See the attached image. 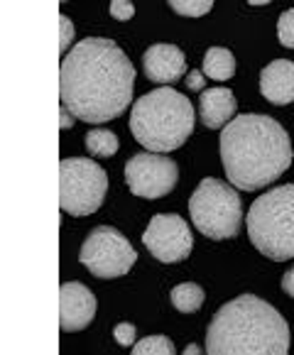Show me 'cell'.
<instances>
[{"instance_id":"obj_1","label":"cell","mask_w":294,"mask_h":355,"mask_svg":"<svg viewBox=\"0 0 294 355\" xmlns=\"http://www.w3.org/2000/svg\"><path fill=\"white\" fill-rule=\"evenodd\" d=\"M135 67L113 40L86 37L74 44L59 69L62 105L76 121L108 123L132 101Z\"/></svg>"},{"instance_id":"obj_2","label":"cell","mask_w":294,"mask_h":355,"mask_svg":"<svg viewBox=\"0 0 294 355\" xmlns=\"http://www.w3.org/2000/svg\"><path fill=\"white\" fill-rule=\"evenodd\" d=\"M220 159L228 182L255 191L279 179L292 164V142L275 118L241 113L220 130Z\"/></svg>"},{"instance_id":"obj_3","label":"cell","mask_w":294,"mask_h":355,"mask_svg":"<svg viewBox=\"0 0 294 355\" xmlns=\"http://www.w3.org/2000/svg\"><path fill=\"white\" fill-rule=\"evenodd\" d=\"M289 329L282 313L255 294L223 304L206 331L209 355H287Z\"/></svg>"},{"instance_id":"obj_4","label":"cell","mask_w":294,"mask_h":355,"mask_svg":"<svg viewBox=\"0 0 294 355\" xmlns=\"http://www.w3.org/2000/svg\"><path fill=\"white\" fill-rule=\"evenodd\" d=\"M194 105L179 91L162 86L135 101L130 132L150 152H172L194 132Z\"/></svg>"},{"instance_id":"obj_5","label":"cell","mask_w":294,"mask_h":355,"mask_svg":"<svg viewBox=\"0 0 294 355\" xmlns=\"http://www.w3.org/2000/svg\"><path fill=\"white\" fill-rule=\"evenodd\" d=\"M250 243L275 262L294 257V184L275 187L248 211Z\"/></svg>"},{"instance_id":"obj_6","label":"cell","mask_w":294,"mask_h":355,"mask_svg":"<svg viewBox=\"0 0 294 355\" xmlns=\"http://www.w3.org/2000/svg\"><path fill=\"white\" fill-rule=\"evenodd\" d=\"M189 214L196 230L211 241H228L241 230L243 206L241 196L233 187L214 177L201 179L189 199Z\"/></svg>"},{"instance_id":"obj_7","label":"cell","mask_w":294,"mask_h":355,"mask_svg":"<svg viewBox=\"0 0 294 355\" xmlns=\"http://www.w3.org/2000/svg\"><path fill=\"white\" fill-rule=\"evenodd\" d=\"M108 174L94 159L67 157L59 162V206L71 216H91L103 206Z\"/></svg>"},{"instance_id":"obj_8","label":"cell","mask_w":294,"mask_h":355,"mask_svg":"<svg viewBox=\"0 0 294 355\" xmlns=\"http://www.w3.org/2000/svg\"><path fill=\"white\" fill-rule=\"evenodd\" d=\"M79 260L86 270L98 279L126 277L135 265L137 252L118 228L98 225L89 233L79 252Z\"/></svg>"},{"instance_id":"obj_9","label":"cell","mask_w":294,"mask_h":355,"mask_svg":"<svg viewBox=\"0 0 294 355\" xmlns=\"http://www.w3.org/2000/svg\"><path fill=\"white\" fill-rule=\"evenodd\" d=\"M126 182L130 191L140 199H162L177 187L179 167L174 159L157 155V152H140L128 159Z\"/></svg>"},{"instance_id":"obj_10","label":"cell","mask_w":294,"mask_h":355,"mask_svg":"<svg viewBox=\"0 0 294 355\" xmlns=\"http://www.w3.org/2000/svg\"><path fill=\"white\" fill-rule=\"evenodd\" d=\"M142 243L159 262H182L189 257L194 238L187 220L179 214H157L142 233Z\"/></svg>"},{"instance_id":"obj_11","label":"cell","mask_w":294,"mask_h":355,"mask_svg":"<svg viewBox=\"0 0 294 355\" xmlns=\"http://www.w3.org/2000/svg\"><path fill=\"white\" fill-rule=\"evenodd\" d=\"M96 297L86 284L64 282L59 287V326L62 331H81L94 321Z\"/></svg>"},{"instance_id":"obj_12","label":"cell","mask_w":294,"mask_h":355,"mask_svg":"<svg viewBox=\"0 0 294 355\" xmlns=\"http://www.w3.org/2000/svg\"><path fill=\"white\" fill-rule=\"evenodd\" d=\"M142 69L155 84H172L187 73V57L177 44H153L142 57Z\"/></svg>"},{"instance_id":"obj_13","label":"cell","mask_w":294,"mask_h":355,"mask_svg":"<svg viewBox=\"0 0 294 355\" xmlns=\"http://www.w3.org/2000/svg\"><path fill=\"white\" fill-rule=\"evenodd\" d=\"M260 94L275 105H287L294 101V62L275 59L260 71Z\"/></svg>"},{"instance_id":"obj_14","label":"cell","mask_w":294,"mask_h":355,"mask_svg":"<svg viewBox=\"0 0 294 355\" xmlns=\"http://www.w3.org/2000/svg\"><path fill=\"white\" fill-rule=\"evenodd\" d=\"M236 115V96L231 89H206L199 98V118L209 130H223Z\"/></svg>"},{"instance_id":"obj_15","label":"cell","mask_w":294,"mask_h":355,"mask_svg":"<svg viewBox=\"0 0 294 355\" xmlns=\"http://www.w3.org/2000/svg\"><path fill=\"white\" fill-rule=\"evenodd\" d=\"M236 73V57L226 47H211L204 57V76L214 81H228Z\"/></svg>"},{"instance_id":"obj_16","label":"cell","mask_w":294,"mask_h":355,"mask_svg":"<svg viewBox=\"0 0 294 355\" xmlns=\"http://www.w3.org/2000/svg\"><path fill=\"white\" fill-rule=\"evenodd\" d=\"M204 289L194 282H184V284H177L172 289V306L182 313H194L204 306Z\"/></svg>"},{"instance_id":"obj_17","label":"cell","mask_w":294,"mask_h":355,"mask_svg":"<svg viewBox=\"0 0 294 355\" xmlns=\"http://www.w3.org/2000/svg\"><path fill=\"white\" fill-rule=\"evenodd\" d=\"M118 147H121V140H118L116 132L103 130V128L86 132V150L94 157H113Z\"/></svg>"},{"instance_id":"obj_18","label":"cell","mask_w":294,"mask_h":355,"mask_svg":"<svg viewBox=\"0 0 294 355\" xmlns=\"http://www.w3.org/2000/svg\"><path fill=\"white\" fill-rule=\"evenodd\" d=\"M174 343L167 338V336H147V338L137 340L135 345H132V353L135 355H172L174 353Z\"/></svg>"},{"instance_id":"obj_19","label":"cell","mask_w":294,"mask_h":355,"mask_svg":"<svg viewBox=\"0 0 294 355\" xmlns=\"http://www.w3.org/2000/svg\"><path fill=\"white\" fill-rule=\"evenodd\" d=\"M169 8H172L177 15L201 17V15H206V12H211L214 3H211V0H172V3H169Z\"/></svg>"},{"instance_id":"obj_20","label":"cell","mask_w":294,"mask_h":355,"mask_svg":"<svg viewBox=\"0 0 294 355\" xmlns=\"http://www.w3.org/2000/svg\"><path fill=\"white\" fill-rule=\"evenodd\" d=\"M277 37L284 47L294 49V8L284 10L277 20Z\"/></svg>"},{"instance_id":"obj_21","label":"cell","mask_w":294,"mask_h":355,"mask_svg":"<svg viewBox=\"0 0 294 355\" xmlns=\"http://www.w3.org/2000/svg\"><path fill=\"white\" fill-rule=\"evenodd\" d=\"M110 15L116 17V20H130L135 15V6L128 3V0H113L110 3Z\"/></svg>"},{"instance_id":"obj_22","label":"cell","mask_w":294,"mask_h":355,"mask_svg":"<svg viewBox=\"0 0 294 355\" xmlns=\"http://www.w3.org/2000/svg\"><path fill=\"white\" fill-rule=\"evenodd\" d=\"M113 336H116V340L121 345H135V326L132 324H118L116 329H113Z\"/></svg>"},{"instance_id":"obj_23","label":"cell","mask_w":294,"mask_h":355,"mask_svg":"<svg viewBox=\"0 0 294 355\" xmlns=\"http://www.w3.org/2000/svg\"><path fill=\"white\" fill-rule=\"evenodd\" d=\"M59 22H62V27H64V40L59 42V52H64V49L71 44V35H74V30H71V22H69V17L67 15H59Z\"/></svg>"},{"instance_id":"obj_24","label":"cell","mask_w":294,"mask_h":355,"mask_svg":"<svg viewBox=\"0 0 294 355\" xmlns=\"http://www.w3.org/2000/svg\"><path fill=\"white\" fill-rule=\"evenodd\" d=\"M204 71H189L187 73V86H189L191 91H201L204 89Z\"/></svg>"},{"instance_id":"obj_25","label":"cell","mask_w":294,"mask_h":355,"mask_svg":"<svg viewBox=\"0 0 294 355\" xmlns=\"http://www.w3.org/2000/svg\"><path fill=\"white\" fill-rule=\"evenodd\" d=\"M282 289L289 294V297H294V267H289V270L284 272V277H282Z\"/></svg>"},{"instance_id":"obj_26","label":"cell","mask_w":294,"mask_h":355,"mask_svg":"<svg viewBox=\"0 0 294 355\" xmlns=\"http://www.w3.org/2000/svg\"><path fill=\"white\" fill-rule=\"evenodd\" d=\"M71 125H74V115L62 105V110H59V128H62V130H69Z\"/></svg>"},{"instance_id":"obj_27","label":"cell","mask_w":294,"mask_h":355,"mask_svg":"<svg viewBox=\"0 0 294 355\" xmlns=\"http://www.w3.org/2000/svg\"><path fill=\"white\" fill-rule=\"evenodd\" d=\"M184 353H187V355H199V345H194V343H189V345H187V348H184Z\"/></svg>"},{"instance_id":"obj_28","label":"cell","mask_w":294,"mask_h":355,"mask_svg":"<svg viewBox=\"0 0 294 355\" xmlns=\"http://www.w3.org/2000/svg\"><path fill=\"white\" fill-rule=\"evenodd\" d=\"M270 0H250V6H268Z\"/></svg>"}]
</instances>
